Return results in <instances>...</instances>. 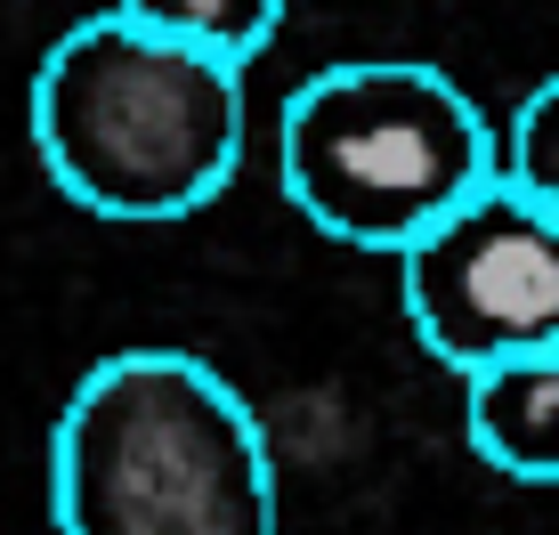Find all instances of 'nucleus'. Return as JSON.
Returning <instances> with one entry per match:
<instances>
[{
  "mask_svg": "<svg viewBox=\"0 0 559 535\" xmlns=\"http://www.w3.org/2000/svg\"><path fill=\"white\" fill-rule=\"evenodd\" d=\"M57 535H276V463L227 373L122 349L73 381L49 430Z\"/></svg>",
  "mask_w": 559,
  "mask_h": 535,
  "instance_id": "f257e3e1",
  "label": "nucleus"
},
{
  "mask_svg": "<svg viewBox=\"0 0 559 535\" xmlns=\"http://www.w3.org/2000/svg\"><path fill=\"white\" fill-rule=\"evenodd\" d=\"M41 170L98 219H187L243 163V66L122 9L66 33L25 98Z\"/></svg>",
  "mask_w": 559,
  "mask_h": 535,
  "instance_id": "f03ea898",
  "label": "nucleus"
},
{
  "mask_svg": "<svg viewBox=\"0 0 559 535\" xmlns=\"http://www.w3.org/2000/svg\"><path fill=\"white\" fill-rule=\"evenodd\" d=\"M276 170L300 219L357 252H406L503 170V139L462 82L414 57H349L284 98Z\"/></svg>",
  "mask_w": 559,
  "mask_h": 535,
  "instance_id": "7ed1b4c3",
  "label": "nucleus"
},
{
  "mask_svg": "<svg viewBox=\"0 0 559 535\" xmlns=\"http://www.w3.org/2000/svg\"><path fill=\"white\" fill-rule=\"evenodd\" d=\"M414 341L462 381L527 349H559V212L495 170L430 236L397 252Z\"/></svg>",
  "mask_w": 559,
  "mask_h": 535,
  "instance_id": "20e7f679",
  "label": "nucleus"
},
{
  "mask_svg": "<svg viewBox=\"0 0 559 535\" xmlns=\"http://www.w3.org/2000/svg\"><path fill=\"white\" fill-rule=\"evenodd\" d=\"M462 423H471V447L487 471L527 479V487H559V349H527V357L471 373Z\"/></svg>",
  "mask_w": 559,
  "mask_h": 535,
  "instance_id": "39448f33",
  "label": "nucleus"
},
{
  "mask_svg": "<svg viewBox=\"0 0 559 535\" xmlns=\"http://www.w3.org/2000/svg\"><path fill=\"white\" fill-rule=\"evenodd\" d=\"M114 9L170 33V41H187V49L227 57V66H252L284 25V0H114Z\"/></svg>",
  "mask_w": 559,
  "mask_h": 535,
  "instance_id": "423d86ee",
  "label": "nucleus"
},
{
  "mask_svg": "<svg viewBox=\"0 0 559 535\" xmlns=\"http://www.w3.org/2000/svg\"><path fill=\"white\" fill-rule=\"evenodd\" d=\"M503 179L519 195H535L544 212H559V73L519 98L511 130H503Z\"/></svg>",
  "mask_w": 559,
  "mask_h": 535,
  "instance_id": "0eeeda50",
  "label": "nucleus"
}]
</instances>
